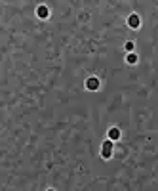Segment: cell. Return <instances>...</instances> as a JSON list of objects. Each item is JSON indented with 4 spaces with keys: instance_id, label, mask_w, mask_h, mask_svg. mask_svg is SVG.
<instances>
[{
    "instance_id": "1",
    "label": "cell",
    "mask_w": 158,
    "mask_h": 191,
    "mask_svg": "<svg viewBox=\"0 0 158 191\" xmlns=\"http://www.w3.org/2000/svg\"><path fill=\"white\" fill-rule=\"evenodd\" d=\"M111 153H113V145H111V141H105V143H103V157L109 159Z\"/></svg>"
},
{
    "instance_id": "2",
    "label": "cell",
    "mask_w": 158,
    "mask_h": 191,
    "mask_svg": "<svg viewBox=\"0 0 158 191\" xmlns=\"http://www.w3.org/2000/svg\"><path fill=\"white\" fill-rule=\"evenodd\" d=\"M86 86L90 88V90H95V88L99 86V80L97 78H88V82H86Z\"/></svg>"
},
{
    "instance_id": "3",
    "label": "cell",
    "mask_w": 158,
    "mask_h": 191,
    "mask_svg": "<svg viewBox=\"0 0 158 191\" xmlns=\"http://www.w3.org/2000/svg\"><path fill=\"white\" fill-rule=\"evenodd\" d=\"M128 23H130V27H139V17H137V15L135 14H133V15H130V19H128Z\"/></svg>"
},
{
    "instance_id": "4",
    "label": "cell",
    "mask_w": 158,
    "mask_h": 191,
    "mask_svg": "<svg viewBox=\"0 0 158 191\" xmlns=\"http://www.w3.org/2000/svg\"><path fill=\"white\" fill-rule=\"evenodd\" d=\"M118 136H120L118 128H111V130H109V140H118Z\"/></svg>"
},
{
    "instance_id": "5",
    "label": "cell",
    "mask_w": 158,
    "mask_h": 191,
    "mask_svg": "<svg viewBox=\"0 0 158 191\" xmlns=\"http://www.w3.org/2000/svg\"><path fill=\"white\" fill-rule=\"evenodd\" d=\"M38 17H42V19L48 17V8H46V6H40V8H38Z\"/></svg>"
},
{
    "instance_id": "6",
    "label": "cell",
    "mask_w": 158,
    "mask_h": 191,
    "mask_svg": "<svg viewBox=\"0 0 158 191\" xmlns=\"http://www.w3.org/2000/svg\"><path fill=\"white\" fill-rule=\"evenodd\" d=\"M135 61H137V57H135L133 54H131V55H128V63H135Z\"/></svg>"
},
{
    "instance_id": "7",
    "label": "cell",
    "mask_w": 158,
    "mask_h": 191,
    "mask_svg": "<svg viewBox=\"0 0 158 191\" xmlns=\"http://www.w3.org/2000/svg\"><path fill=\"white\" fill-rule=\"evenodd\" d=\"M126 50H133V42H128V44H126Z\"/></svg>"
}]
</instances>
